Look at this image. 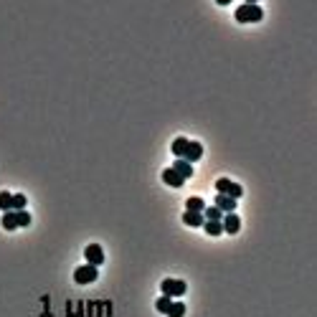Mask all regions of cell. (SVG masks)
Segmentation results:
<instances>
[{"label": "cell", "instance_id": "obj_1", "mask_svg": "<svg viewBox=\"0 0 317 317\" xmlns=\"http://www.w3.org/2000/svg\"><path fill=\"white\" fill-rule=\"evenodd\" d=\"M264 18V11L256 3H241L236 8V21L239 23H259Z\"/></svg>", "mask_w": 317, "mask_h": 317}, {"label": "cell", "instance_id": "obj_2", "mask_svg": "<svg viewBox=\"0 0 317 317\" xmlns=\"http://www.w3.org/2000/svg\"><path fill=\"white\" fill-rule=\"evenodd\" d=\"M216 190H218L221 195H228V198H233V201H239V198L244 195V188H241L239 183L228 180V178H218V180H216Z\"/></svg>", "mask_w": 317, "mask_h": 317}, {"label": "cell", "instance_id": "obj_3", "mask_svg": "<svg viewBox=\"0 0 317 317\" xmlns=\"http://www.w3.org/2000/svg\"><path fill=\"white\" fill-rule=\"evenodd\" d=\"M97 276H99V271L92 264H84V266L74 269V282L76 284H92V282H97Z\"/></svg>", "mask_w": 317, "mask_h": 317}, {"label": "cell", "instance_id": "obj_4", "mask_svg": "<svg viewBox=\"0 0 317 317\" xmlns=\"http://www.w3.org/2000/svg\"><path fill=\"white\" fill-rule=\"evenodd\" d=\"M160 289H163V294H165V297L175 299V297H183L188 287H185V282H183V279H163Z\"/></svg>", "mask_w": 317, "mask_h": 317}, {"label": "cell", "instance_id": "obj_5", "mask_svg": "<svg viewBox=\"0 0 317 317\" xmlns=\"http://www.w3.org/2000/svg\"><path fill=\"white\" fill-rule=\"evenodd\" d=\"M84 256H87V264H92V266L104 264V251H102L99 244H89V246L84 249Z\"/></svg>", "mask_w": 317, "mask_h": 317}, {"label": "cell", "instance_id": "obj_6", "mask_svg": "<svg viewBox=\"0 0 317 317\" xmlns=\"http://www.w3.org/2000/svg\"><path fill=\"white\" fill-rule=\"evenodd\" d=\"M221 226H223L226 233H239V228H241V218L236 216V213H223Z\"/></svg>", "mask_w": 317, "mask_h": 317}, {"label": "cell", "instance_id": "obj_7", "mask_svg": "<svg viewBox=\"0 0 317 317\" xmlns=\"http://www.w3.org/2000/svg\"><path fill=\"white\" fill-rule=\"evenodd\" d=\"M201 157H203V145L201 142H188V150H185V157H183V160H188L190 165L193 163H198V160H201Z\"/></svg>", "mask_w": 317, "mask_h": 317}, {"label": "cell", "instance_id": "obj_8", "mask_svg": "<svg viewBox=\"0 0 317 317\" xmlns=\"http://www.w3.org/2000/svg\"><path fill=\"white\" fill-rule=\"evenodd\" d=\"M221 213H233L236 211V201H233V198H228V195H216V203H213Z\"/></svg>", "mask_w": 317, "mask_h": 317}, {"label": "cell", "instance_id": "obj_9", "mask_svg": "<svg viewBox=\"0 0 317 317\" xmlns=\"http://www.w3.org/2000/svg\"><path fill=\"white\" fill-rule=\"evenodd\" d=\"M183 223H185V226H193V228H198V226H203V223H206V218H203V213L185 211V213H183Z\"/></svg>", "mask_w": 317, "mask_h": 317}, {"label": "cell", "instance_id": "obj_10", "mask_svg": "<svg viewBox=\"0 0 317 317\" xmlns=\"http://www.w3.org/2000/svg\"><path fill=\"white\" fill-rule=\"evenodd\" d=\"M163 183H165V185H170V188H180L185 180H183V178H180L173 168H168V170H163Z\"/></svg>", "mask_w": 317, "mask_h": 317}, {"label": "cell", "instance_id": "obj_11", "mask_svg": "<svg viewBox=\"0 0 317 317\" xmlns=\"http://www.w3.org/2000/svg\"><path fill=\"white\" fill-rule=\"evenodd\" d=\"M188 142H190V140H185V137H175V140H173V145H170V150H173V155L178 157V160H183V157H185V150H188Z\"/></svg>", "mask_w": 317, "mask_h": 317}, {"label": "cell", "instance_id": "obj_12", "mask_svg": "<svg viewBox=\"0 0 317 317\" xmlns=\"http://www.w3.org/2000/svg\"><path fill=\"white\" fill-rule=\"evenodd\" d=\"M173 170H175L183 180H188V178L193 175V165H190L188 160H175V163H173Z\"/></svg>", "mask_w": 317, "mask_h": 317}, {"label": "cell", "instance_id": "obj_13", "mask_svg": "<svg viewBox=\"0 0 317 317\" xmlns=\"http://www.w3.org/2000/svg\"><path fill=\"white\" fill-rule=\"evenodd\" d=\"M203 208H206V203H203V198H198V195H193V198H188V201H185V211L203 213Z\"/></svg>", "mask_w": 317, "mask_h": 317}, {"label": "cell", "instance_id": "obj_14", "mask_svg": "<svg viewBox=\"0 0 317 317\" xmlns=\"http://www.w3.org/2000/svg\"><path fill=\"white\" fill-rule=\"evenodd\" d=\"M3 228H6V231H16V228H18L16 211H8V213H3Z\"/></svg>", "mask_w": 317, "mask_h": 317}, {"label": "cell", "instance_id": "obj_15", "mask_svg": "<svg viewBox=\"0 0 317 317\" xmlns=\"http://www.w3.org/2000/svg\"><path fill=\"white\" fill-rule=\"evenodd\" d=\"M203 231H206L208 236H221V233H223V226H221V221H206V223H203Z\"/></svg>", "mask_w": 317, "mask_h": 317}, {"label": "cell", "instance_id": "obj_16", "mask_svg": "<svg viewBox=\"0 0 317 317\" xmlns=\"http://www.w3.org/2000/svg\"><path fill=\"white\" fill-rule=\"evenodd\" d=\"M0 208H3L6 213H8V211H13V193H8V190L0 193Z\"/></svg>", "mask_w": 317, "mask_h": 317}, {"label": "cell", "instance_id": "obj_17", "mask_svg": "<svg viewBox=\"0 0 317 317\" xmlns=\"http://www.w3.org/2000/svg\"><path fill=\"white\" fill-rule=\"evenodd\" d=\"M203 218H206V221H221L223 213H221L216 206H206V208H203Z\"/></svg>", "mask_w": 317, "mask_h": 317}, {"label": "cell", "instance_id": "obj_18", "mask_svg": "<svg viewBox=\"0 0 317 317\" xmlns=\"http://www.w3.org/2000/svg\"><path fill=\"white\" fill-rule=\"evenodd\" d=\"M183 314H185V304L173 299V304H170V309H168V317H183Z\"/></svg>", "mask_w": 317, "mask_h": 317}, {"label": "cell", "instance_id": "obj_19", "mask_svg": "<svg viewBox=\"0 0 317 317\" xmlns=\"http://www.w3.org/2000/svg\"><path fill=\"white\" fill-rule=\"evenodd\" d=\"M170 304H173V299H170V297H165V294H163L160 299H157V302H155V307H157V312H163V314H168V309H170Z\"/></svg>", "mask_w": 317, "mask_h": 317}, {"label": "cell", "instance_id": "obj_20", "mask_svg": "<svg viewBox=\"0 0 317 317\" xmlns=\"http://www.w3.org/2000/svg\"><path fill=\"white\" fill-rule=\"evenodd\" d=\"M26 203H28V201H26L23 193H16V195H13V211H26Z\"/></svg>", "mask_w": 317, "mask_h": 317}, {"label": "cell", "instance_id": "obj_21", "mask_svg": "<svg viewBox=\"0 0 317 317\" xmlns=\"http://www.w3.org/2000/svg\"><path fill=\"white\" fill-rule=\"evenodd\" d=\"M16 218H18V228L31 226V213L28 211H16Z\"/></svg>", "mask_w": 317, "mask_h": 317}]
</instances>
